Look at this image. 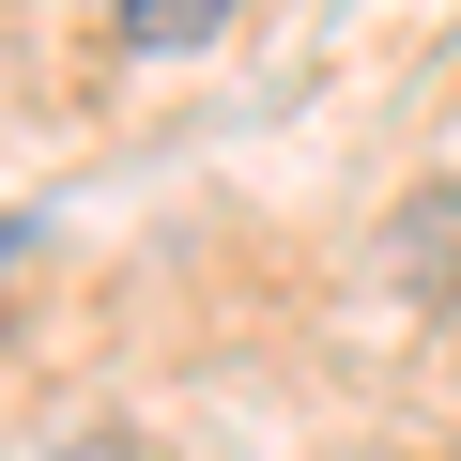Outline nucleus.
<instances>
[{"label":"nucleus","mask_w":461,"mask_h":461,"mask_svg":"<svg viewBox=\"0 0 461 461\" xmlns=\"http://www.w3.org/2000/svg\"><path fill=\"white\" fill-rule=\"evenodd\" d=\"M230 0H123V47H215Z\"/></svg>","instance_id":"obj_1"},{"label":"nucleus","mask_w":461,"mask_h":461,"mask_svg":"<svg viewBox=\"0 0 461 461\" xmlns=\"http://www.w3.org/2000/svg\"><path fill=\"white\" fill-rule=\"evenodd\" d=\"M77 461H123V430H77Z\"/></svg>","instance_id":"obj_2"}]
</instances>
